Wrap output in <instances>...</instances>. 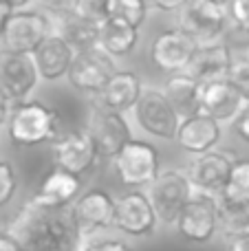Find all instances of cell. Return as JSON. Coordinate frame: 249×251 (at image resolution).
I'll return each mask as SVG.
<instances>
[{"mask_svg":"<svg viewBox=\"0 0 249 251\" xmlns=\"http://www.w3.org/2000/svg\"><path fill=\"white\" fill-rule=\"evenodd\" d=\"M157 212H154L148 194H144L141 190H132L130 194L122 196L115 205L113 227L126 236H135V238L152 236L157 229Z\"/></svg>","mask_w":249,"mask_h":251,"instance_id":"15","label":"cell"},{"mask_svg":"<svg viewBox=\"0 0 249 251\" xmlns=\"http://www.w3.org/2000/svg\"><path fill=\"white\" fill-rule=\"evenodd\" d=\"M199 44L183 29H166L154 35L150 44V60L163 73H183L192 62V55Z\"/></svg>","mask_w":249,"mask_h":251,"instance_id":"14","label":"cell"},{"mask_svg":"<svg viewBox=\"0 0 249 251\" xmlns=\"http://www.w3.org/2000/svg\"><path fill=\"white\" fill-rule=\"evenodd\" d=\"M16 11V9L11 7L9 2H4V0H0V35H2V29L4 25H7V20L11 18V13Z\"/></svg>","mask_w":249,"mask_h":251,"instance_id":"40","label":"cell"},{"mask_svg":"<svg viewBox=\"0 0 249 251\" xmlns=\"http://www.w3.org/2000/svg\"><path fill=\"white\" fill-rule=\"evenodd\" d=\"M7 231L22 251H79L84 243L69 207H42L33 201L20 209Z\"/></svg>","mask_w":249,"mask_h":251,"instance_id":"1","label":"cell"},{"mask_svg":"<svg viewBox=\"0 0 249 251\" xmlns=\"http://www.w3.org/2000/svg\"><path fill=\"white\" fill-rule=\"evenodd\" d=\"M38 66L33 55L29 53H16L9 49H0V88L7 93V97L18 104L25 101L38 86Z\"/></svg>","mask_w":249,"mask_h":251,"instance_id":"13","label":"cell"},{"mask_svg":"<svg viewBox=\"0 0 249 251\" xmlns=\"http://www.w3.org/2000/svg\"><path fill=\"white\" fill-rule=\"evenodd\" d=\"M137 42H139V29L128 25V22L108 18V20L100 26V44H97V47L113 57L130 55V53L135 51Z\"/></svg>","mask_w":249,"mask_h":251,"instance_id":"25","label":"cell"},{"mask_svg":"<svg viewBox=\"0 0 249 251\" xmlns=\"http://www.w3.org/2000/svg\"><path fill=\"white\" fill-rule=\"evenodd\" d=\"M79 251H130V247L119 238H101V236H93V238L84 240Z\"/></svg>","mask_w":249,"mask_h":251,"instance_id":"32","label":"cell"},{"mask_svg":"<svg viewBox=\"0 0 249 251\" xmlns=\"http://www.w3.org/2000/svg\"><path fill=\"white\" fill-rule=\"evenodd\" d=\"M88 134L93 137L100 152V159H110L122 152V148L128 141H132V132L128 126L126 117L117 110H110L101 104H95L88 115V124H86Z\"/></svg>","mask_w":249,"mask_h":251,"instance_id":"11","label":"cell"},{"mask_svg":"<svg viewBox=\"0 0 249 251\" xmlns=\"http://www.w3.org/2000/svg\"><path fill=\"white\" fill-rule=\"evenodd\" d=\"M49 13V11H47ZM53 33L64 38L75 51H86L100 44V25L84 18L79 11L73 13H49Z\"/></svg>","mask_w":249,"mask_h":251,"instance_id":"22","label":"cell"},{"mask_svg":"<svg viewBox=\"0 0 249 251\" xmlns=\"http://www.w3.org/2000/svg\"><path fill=\"white\" fill-rule=\"evenodd\" d=\"M190 0H150V7L159 9V11H179Z\"/></svg>","mask_w":249,"mask_h":251,"instance_id":"36","label":"cell"},{"mask_svg":"<svg viewBox=\"0 0 249 251\" xmlns=\"http://www.w3.org/2000/svg\"><path fill=\"white\" fill-rule=\"evenodd\" d=\"M219 229L225 234V238L241 236L249 231V203L229 201L221 196L219 201Z\"/></svg>","mask_w":249,"mask_h":251,"instance_id":"26","label":"cell"},{"mask_svg":"<svg viewBox=\"0 0 249 251\" xmlns=\"http://www.w3.org/2000/svg\"><path fill=\"white\" fill-rule=\"evenodd\" d=\"M245 108V100L227 77L203 84L201 113L216 122H234L238 113Z\"/></svg>","mask_w":249,"mask_h":251,"instance_id":"20","label":"cell"},{"mask_svg":"<svg viewBox=\"0 0 249 251\" xmlns=\"http://www.w3.org/2000/svg\"><path fill=\"white\" fill-rule=\"evenodd\" d=\"M219 124L221 122H216V119L207 117L203 113L192 115L188 119H181L179 132H176V139H174L176 146L192 156L216 150V146L221 141V134H223Z\"/></svg>","mask_w":249,"mask_h":251,"instance_id":"19","label":"cell"},{"mask_svg":"<svg viewBox=\"0 0 249 251\" xmlns=\"http://www.w3.org/2000/svg\"><path fill=\"white\" fill-rule=\"evenodd\" d=\"M115 71H117V66L113 62V55L101 51L100 47H93L75 53V60L71 64L66 79L82 95H101V91L110 82Z\"/></svg>","mask_w":249,"mask_h":251,"instance_id":"7","label":"cell"},{"mask_svg":"<svg viewBox=\"0 0 249 251\" xmlns=\"http://www.w3.org/2000/svg\"><path fill=\"white\" fill-rule=\"evenodd\" d=\"M53 161L57 168L66 170V172L75 174V176H84L95 168L100 152L88 134V130H66V132L57 134L51 143Z\"/></svg>","mask_w":249,"mask_h":251,"instance_id":"10","label":"cell"},{"mask_svg":"<svg viewBox=\"0 0 249 251\" xmlns=\"http://www.w3.org/2000/svg\"><path fill=\"white\" fill-rule=\"evenodd\" d=\"M135 119L144 132H148L154 139H166V141L176 139L181 126V117L172 108L163 91L152 86L144 88V93H141L135 106Z\"/></svg>","mask_w":249,"mask_h":251,"instance_id":"8","label":"cell"},{"mask_svg":"<svg viewBox=\"0 0 249 251\" xmlns=\"http://www.w3.org/2000/svg\"><path fill=\"white\" fill-rule=\"evenodd\" d=\"M53 33L51 18L47 11L38 9H20L13 11L2 29V47L16 53H29L33 55L40 44Z\"/></svg>","mask_w":249,"mask_h":251,"instance_id":"6","label":"cell"},{"mask_svg":"<svg viewBox=\"0 0 249 251\" xmlns=\"http://www.w3.org/2000/svg\"><path fill=\"white\" fill-rule=\"evenodd\" d=\"M234 64L232 51L225 42H210V44H199L197 51L192 55V62L183 73L192 75L194 79L207 84L214 79H225L229 75V69Z\"/></svg>","mask_w":249,"mask_h":251,"instance_id":"18","label":"cell"},{"mask_svg":"<svg viewBox=\"0 0 249 251\" xmlns=\"http://www.w3.org/2000/svg\"><path fill=\"white\" fill-rule=\"evenodd\" d=\"M229 20V4L223 0H190L179 16L183 29L197 44H210L221 38Z\"/></svg>","mask_w":249,"mask_h":251,"instance_id":"4","label":"cell"},{"mask_svg":"<svg viewBox=\"0 0 249 251\" xmlns=\"http://www.w3.org/2000/svg\"><path fill=\"white\" fill-rule=\"evenodd\" d=\"M75 49L66 42L64 38L51 33L40 49L33 53L35 66H38L40 79H47V82H57V79L66 77L71 71V64L75 60Z\"/></svg>","mask_w":249,"mask_h":251,"instance_id":"21","label":"cell"},{"mask_svg":"<svg viewBox=\"0 0 249 251\" xmlns=\"http://www.w3.org/2000/svg\"><path fill=\"white\" fill-rule=\"evenodd\" d=\"M4 2H9L16 11H20V9H29V4L35 2V0H4Z\"/></svg>","mask_w":249,"mask_h":251,"instance_id":"41","label":"cell"},{"mask_svg":"<svg viewBox=\"0 0 249 251\" xmlns=\"http://www.w3.org/2000/svg\"><path fill=\"white\" fill-rule=\"evenodd\" d=\"M49 13H73L79 11L82 0H40Z\"/></svg>","mask_w":249,"mask_h":251,"instance_id":"34","label":"cell"},{"mask_svg":"<svg viewBox=\"0 0 249 251\" xmlns=\"http://www.w3.org/2000/svg\"><path fill=\"white\" fill-rule=\"evenodd\" d=\"M113 165L119 181L132 190L150 187L161 172L159 170V150L152 143L137 141V139L128 141L122 148V152L113 159Z\"/></svg>","mask_w":249,"mask_h":251,"instance_id":"5","label":"cell"},{"mask_svg":"<svg viewBox=\"0 0 249 251\" xmlns=\"http://www.w3.org/2000/svg\"><path fill=\"white\" fill-rule=\"evenodd\" d=\"M79 192H82V176H75V174L66 172V170L55 165V168L40 181L38 190H35L31 201L42 205V207L66 209L69 205L75 203Z\"/></svg>","mask_w":249,"mask_h":251,"instance_id":"17","label":"cell"},{"mask_svg":"<svg viewBox=\"0 0 249 251\" xmlns=\"http://www.w3.org/2000/svg\"><path fill=\"white\" fill-rule=\"evenodd\" d=\"M223 199L249 203V159H236L229 172L227 185L223 190Z\"/></svg>","mask_w":249,"mask_h":251,"instance_id":"28","label":"cell"},{"mask_svg":"<svg viewBox=\"0 0 249 251\" xmlns=\"http://www.w3.org/2000/svg\"><path fill=\"white\" fill-rule=\"evenodd\" d=\"M9 139L20 148L53 141L60 134V115L35 100L18 101L9 115Z\"/></svg>","mask_w":249,"mask_h":251,"instance_id":"2","label":"cell"},{"mask_svg":"<svg viewBox=\"0 0 249 251\" xmlns=\"http://www.w3.org/2000/svg\"><path fill=\"white\" fill-rule=\"evenodd\" d=\"M223 2H227V4H229V0H223Z\"/></svg>","mask_w":249,"mask_h":251,"instance_id":"42","label":"cell"},{"mask_svg":"<svg viewBox=\"0 0 249 251\" xmlns=\"http://www.w3.org/2000/svg\"><path fill=\"white\" fill-rule=\"evenodd\" d=\"M148 4H150V0H148Z\"/></svg>","mask_w":249,"mask_h":251,"instance_id":"43","label":"cell"},{"mask_svg":"<svg viewBox=\"0 0 249 251\" xmlns=\"http://www.w3.org/2000/svg\"><path fill=\"white\" fill-rule=\"evenodd\" d=\"M148 0H108V16L141 29L148 16Z\"/></svg>","mask_w":249,"mask_h":251,"instance_id":"27","label":"cell"},{"mask_svg":"<svg viewBox=\"0 0 249 251\" xmlns=\"http://www.w3.org/2000/svg\"><path fill=\"white\" fill-rule=\"evenodd\" d=\"M234 161L236 159H232L227 152L210 150V152L192 156V161H190L185 172H188L194 190L210 192V194L221 196L225 185H227V178H229V172H232Z\"/></svg>","mask_w":249,"mask_h":251,"instance_id":"16","label":"cell"},{"mask_svg":"<svg viewBox=\"0 0 249 251\" xmlns=\"http://www.w3.org/2000/svg\"><path fill=\"white\" fill-rule=\"evenodd\" d=\"M227 79L236 86V91L241 93L245 104H249V57H238V60H234Z\"/></svg>","mask_w":249,"mask_h":251,"instance_id":"30","label":"cell"},{"mask_svg":"<svg viewBox=\"0 0 249 251\" xmlns=\"http://www.w3.org/2000/svg\"><path fill=\"white\" fill-rule=\"evenodd\" d=\"M163 95L172 104L181 119H188L192 115L201 113V97H203V82L194 79L188 73H174L163 84Z\"/></svg>","mask_w":249,"mask_h":251,"instance_id":"23","label":"cell"},{"mask_svg":"<svg viewBox=\"0 0 249 251\" xmlns=\"http://www.w3.org/2000/svg\"><path fill=\"white\" fill-rule=\"evenodd\" d=\"M115 205L117 201L108 194L106 190L93 187L86 190L75 199L71 205V216H73L77 231L82 240H88L101 229H108L115 223Z\"/></svg>","mask_w":249,"mask_h":251,"instance_id":"12","label":"cell"},{"mask_svg":"<svg viewBox=\"0 0 249 251\" xmlns=\"http://www.w3.org/2000/svg\"><path fill=\"white\" fill-rule=\"evenodd\" d=\"M234 132L249 143V104H245V108L238 113V117L234 119Z\"/></svg>","mask_w":249,"mask_h":251,"instance_id":"35","label":"cell"},{"mask_svg":"<svg viewBox=\"0 0 249 251\" xmlns=\"http://www.w3.org/2000/svg\"><path fill=\"white\" fill-rule=\"evenodd\" d=\"M176 231L190 243H207L219 231V199L210 192L194 190L192 199L183 207Z\"/></svg>","mask_w":249,"mask_h":251,"instance_id":"9","label":"cell"},{"mask_svg":"<svg viewBox=\"0 0 249 251\" xmlns=\"http://www.w3.org/2000/svg\"><path fill=\"white\" fill-rule=\"evenodd\" d=\"M13 101L7 97V93L0 88V126H2L4 122H9V115H11V110H13Z\"/></svg>","mask_w":249,"mask_h":251,"instance_id":"38","label":"cell"},{"mask_svg":"<svg viewBox=\"0 0 249 251\" xmlns=\"http://www.w3.org/2000/svg\"><path fill=\"white\" fill-rule=\"evenodd\" d=\"M227 251H249V231L227 238Z\"/></svg>","mask_w":249,"mask_h":251,"instance_id":"37","label":"cell"},{"mask_svg":"<svg viewBox=\"0 0 249 251\" xmlns=\"http://www.w3.org/2000/svg\"><path fill=\"white\" fill-rule=\"evenodd\" d=\"M18 190V176H16V170L9 161L0 159V207L11 203V199L16 196Z\"/></svg>","mask_w":249,"mask_h":251,"instance_id":"29","label":"cell"},{"mask_svg":"<svg viewBox=\"0 0 249 251\" xmlns=\"http://www.w3.org/2000/svg\"><path fill=\"white\" fill-rule=\"evenodd\" d=\"M79 13L88 20H93L95 25H104L108 20V0H82L79 4Z\"/></svg>","mask_w":249,"mask_h":251,"instance_id":"31","label":"cell"},{"mask_svg":"<svg viewBox=\"0 0 249 251\" xmlns=\"http://www.w3.org/2000/svg\"><path fill=\"white\" fill-rule=\"evenodd\" d=\"M229 20L249 33V0H229Z\"/></svg>","mask_w":249,"mask_h":251,"instance_id":"33","label":"cell"},{"mask_svg":"<svg viewBox=\"0 0 249 251\" xmlns=\"http://www.w3.org/2000/svg\"><path fill=\"white\" fill-rule=\"evenodd\" d=\"M141 93H144V86H141L139 75L132 73V71L117 69L115 75L110 77V82L106 84V88L101 91L100 104L124 115V113H128V110H135Z\"/></svg>","mask_w":249,"mask_h":251,"instance_id":"24","label":"cell"},{"mask_svg":"<svg viewBox=\"0 0 249 251\" xmlns=\"http://www.w3.org/2000/svg\"><path fill=\"white\" fill-rule=\"evenodd\" d=\"M0 251H22V247L9 231H0Z\"/></svg>","mask_w":249,"mask_h":251,"instance_id":"39","label":"cell"},{"mask_svg":"<svg viewBox=\"0 0 249 251\" xmlns=\"http://www.w3.org/2000/svg\"><path fill=\"white\" fill-rule=\"evenodd\" d=\"M192 194V181H190L188 172H181V170H163L148 187V199L157 212L159 223L163 225H176Z\"/></svg>","mask_w":249,"mask_h":251,"instance_id":"3","label":"cell"}]
</instances>
